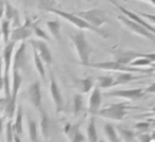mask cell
<instances>
[{"label": "cell", "mask_w": 155, "mask_h": 142, "mask_svg": "<svg viewBox=\"0 0 155 142\" xmlns=\"http://www.w3.org/2000/svg\"><path fill=\"white\" fill-rule=\"evenodd\" d=\"M70 40L80 64L83 65V66H87V64L89 63V58H91L93 49H91V45L87 40L85 31L78 30L75 32H71Z\"/></svg>", "instance_id": "1"}, {"label": "cell", "mask_w": 155, "mask_h": 142, "mask_svg": "<svg viewBox=\"0 0 155 142\" xmlns=\"http://www.w3.org/2000/svg\"><path fill=\"white\" fill-rule=\"evenodd\" d=\"M49 13L55 14L58 17H61L62 19L68 21L70 24H72L73 27L78 29V30H84V31H91V32L96 33L99 36L103 37V38H107L108 34L107 32L103 31L101 28H96V27L91 26V24L86 21L85 19H83L81 16H79L78 14H73V13H68L66 11H62V10L58 9H51Z\"/></svg>", "instance_id": "2"}, {"label": "cell", "mask_w": 155, "mask_h": 142, "mask_svg": "<svg viewBox=\"0 0 155 142\" xmlns=\"http://www.w3.org/2000/svg\"><path fill=\"white\" fill-rule=\"evenodd\" d=\"M86 67H91V68L101 69V70H107V71H119V72H150L152 69H144V68H137V67L132 66H125L117 60H106V62H99V63H88Z\"/></svg>", "instance_id": "3"}, {"label": "cell", "mask_w": 155, "mask_h": 142, "mask_svg": "<svg viewBox=\"0 0 155 142\" xmlns=\"http://www.w3.org/2000/svg\"><path fill=\"white\" fill-rule=\"evenodd\" d=\"M117 19L118 21L127 30H129L130 32L134 33V34L138 35V36H141L146 39H149V40L155 43V34L152 33L151 31H149L148 29H146L144 27H142L141 24H139L138 22H136L135 20L131 19L130 17L125 16L124 14H119L117 16Z\"/></svg>", "instance_id": "4"}, {"label": "cell", "mask_w": 155, "mask_h": 142, "mask_svg": "<svg viewBox=\"0 0 155 142\" xmlns=\"http://www.w3.org/2000/svg\"><path fill=\"white\" fill-rule=\"evenodd\" d=\"M129 107V104L127 103L110 104L106 107L100 109L97 116L113 121H122L124 117L127 116V109Z\"/></svg>", "instance_id": "5"}, {"label": "cell", "mask_w": 155, "mask_h": 142, "mask_svg": "<svg viewBox=\"0 0 155 142\" xmlns=\"http://www.w3.org/2000/svg\"><path fill=\"white\" fill-rule=\"evenodd\" d=\"M79 16L86 20L88 24L91 26L96 27V28H101L102 26L108 22V18L106 15L105 11L99 8H95V9H89L86 11H81L77 13Z\"/></svg>", "instance_id": "6"}, {"label": "cell", "mask_w": 155, "mask_h": 142, "mask_svg": "<svg viewBox=\"0 0 155 142\" xmlns=\"http://www.w3.org/2000/svg\"><path fill=\"white\" fill-rule=\"evenodd\" d=\"M34 24L30 18H27L25 20L24 24H21L19 27L12 29V34H11V41L14 43H21V41H26L31 35L34 33Z\"/></svg>", "instance_id": "7"}, {"label": "cell", "mask_w": 155, "mask_h": 142, "mask_svg": "<svg viewBox=\"0 0 155 142\" xmlns=\"http://www.w3.org/2000/svg\"><path fill=\"white\" fill-rule=\"evenodd\" d=\"M27 98H28L29 102L34 106V108L38 112H41L45 110L43 107L41 83L38 81H34L28 86V88H27Z\"/></svg>", "instance_id": "8"}, {"label": "cell", "mask_w": 155, "mask_h": 142, "mask_svg": "<svg viewBox=\"0 0 155 142\" xmlns=\"http://www.w3.org/2000/svg\"><path fill=\"white\" fill-rule=\"evenodd\" d=\"M112 54L115 60H117V62L122 65H125V66H130V64H131L134 60L144 55V53H139V52L133 51V50L121 49V48L113 49Z\"/></svg>", "instance_id": "9"}, {"label": "cell", "mask_w": 155, "mask_h": 142, "mask_svg": "<svg viewBox=\"0 0 155 142\" xmlns=\"http://www.w3.org/2000/svg\"><path fill=\"white\" fill-rule=\"evenodd\" d=\"M146 91L144 89L141 88H134V89H121V90H113L110 92L104 93L106 97H112V98H120V99H125L129 101H133V100H139L146 95Z\"/></svg>", "instance_id": "10"}, {"label": "cell", "mask_w": 155, "mask_h": 142, "mask_svg": "<svg viewBox=\"0 0 155 142\" xmlns=\"http://www.w3.org/2000/svg\"><path fill=\"white\" fill-rule=\"evenodd\" d=\"M49 92L51 95V99L53 101V104L55 106L56 114H60L64 107V99H63L62 92H61L58 85L56 83V80L53 74H50V86H49Z\"/></svg>", "instance_id": "11"}, {"label": "cell", "mask_w": 155, "mask_h": 142, "mask_svg": "<svg viewBox=\"0 0 155 142\" xmlns=\"http://www.w3.org/2000/svg\"><path fill=\"white\" fill-rule=\"evenodd\" d=\"M15 44L16 43H14V41H10L9 44L5 45V48H3V51H2V60H3L2 76H9L10 70L12 69Z\"/></svg>", "instance_id": "12"}, {"label": "cell", "mask_w": 155, "mask_h": 142, "mask_svg": "<svg viewBox=\"0 0 155 142\" xmlns=\"http://www.w3.org/2000/svg\"><path fill=\"white\" fill-rule=\"evenodd\" d=\"M116 5L117 8L119 9V11L121 12L122 14H124L125 16H127V17H130L131 19H133V20H135L136 22H138L139 24H141L142 27H144L146 29H148L149 31H151L152 33H154L155 34V28H154V24H152L151 22H149L148 20L146 19V18H143L141 16L140 17V15L138 13H135V12H133V11H131V10H127V9H125L124 7H122V5H118V3H116Z\"/></svg>", "instance_id": "13"}, {"label": "cell", "mask_w": 155, "mask_h": 142, "mask_svg": "<svg viewBox=\"0 0 155 142\" xmlns=\"http://www.w3.org/2000/svg\"><path fill=\"white\" fill-rule=\"evenodd\" d=\"M30 44L32 47H34L37 50L38 54L41 55V57L43 58L44 63L47 66H50L53 62V57H52V53L50 51L49 47L47 46L45 40H30Z\"/></svg>", "instance_id": "14"}, {"label": "cell", "mask_w": 155, "mask_h": 142, "mask_svg": "<svg viewBox=\"0 0 155 142\" xmlns=\"http://www.w3.org/2000/svg\"><path fill=\"white\" fill-rule=\"evenodd\" d=\"M102 103V93L99 86L94 87L88 100V111L91 115H97Z\"/></svg>", "instance_id": "15"}, {"label": "cell", "mask_w": 155, "mask_h": 142, "mask_svg": "<svg viewBox=\"0 0 155 142\" xmlns=\"http://www.w3.org/2000/svg\"><path fill=\"white\" fill-rule=\"evenodd\" d=\"M26 50H27L26 41H21L19 47L17 48V50L14 52L12 69L21 70V69L25 68V66H26Z\"/></svg>", "instance_id": "16"}, {"label": "cell", "mask_w": 155, "mask_h": 142, "mask_svg": "<svg viewBox=\"0 0 155 142\" xmlns=\"http://www.w3.org/2000/svg\"><path fill=\"white\" fill-rule=\"evenodd\" d=\"M64 133L67 137L69 138L70 142H84L85 137L82 133H81L79 125H71V124H66V126L64 127Z\"/></svg>", "instance_id": "17"}, {"label": "cell", "mask_w": 155, "mask_h": 142, "mask_svg": "<svg viewBox=\"0 0 155 142\" xmlns=\"http://www.w3.org/2000/svg\"><path fill=\"white\" fill-rule=\"evenodd\" d=\"M32 52H33V62H34V66L36 68V71L38 76H41V79L43 81H45L46 79V70H45V63H44L43 58L41 57V55L38 54L37 50L34 47H32Z\"/></svg>", "instance_id": "18"}, {"label": "cell", "mask_w": 155, "mask_h": 142, "mask_svg": "<svg viewBox=\"0 0 155 142\" xmlns=\"http://www.w3.org/2000/svg\"><path fill=\"white\" fill-rule=\"evenodd\" d=\"M74 85L82 93H88L91 89H94V79L88 76L86 79H74Z\"/></svg>", "instance_id": "19"}, {"label": "cell", "mask_w": 155, "mask_h": 142, "mask_svg": "<svg viewBox=\"0 0 155 142\" xmlns=\"http://www.w3.org/2000/svg\"><path fill=\"white\" fill-rule=\"evenodd\" d=\"M86 137L87 142H98V133H97V127H96V120L94 117L89 119V122L86 126Z\"/></svg>", "instance_id": "20"}, {"label": "cell", "mask_w": 155, "mask_h": 142, "mask_svg": "<svg viewBox=\"0 0 155 142\" xmlns=\"http://www.w3.org/2000/svg\"><path fill=\"white\" fill-rule=\"evenodd\" d=\"M12 24L9 19L2 18L1 21V33H2V40L3 45H7L11 41V34H12Z\"/></svg>", "instance_id": "21"}, {"label": "cell", "mask_w": 155, "mask_h": 142, "mask_svg": "<svg viewBox=\"0 0 155 142\" xmlns=\"http://www.w3.org/2000/svg\"><path fill=\"white\" fill-rule=\"evenodd\" d=\"M48 31L55 40L61 39V22L58 20H48L46 22Z\"/></svg>", "instance_id": "22"}, {"label": "cell", "mask_w": 155, "mask_h": 142, "mask_svg": "<svg viewBox=\"0 0 155 142\" xmlns=\"http://www.w3.org/2000/svg\"><path fill=\"white\" fill-rule=\"evenodd\" d=\"M140 76H134L133 72H120L118 76L115 78V83H114V87L118 86V85H124L127 83L132 82L134 80H137Z\"/></svg>", "instance_id": "23"}, {"label": "cell", "mask_w": 155, "mask_h": 142, "mask_svg": "<svg viewBox=\"0 0 155 142\" xmlns=\"http://www.w3.org/2000/svg\"><path fill=\"white\" fill-rule=\"evenodd\" d=\"M22 117H24V114H22V106L18 105L17 109H16L15 116H14V122H13V128L15 134L17 135H21L22 134Z\"/></svg>", "instance_id": "24"}, {"label": "cell", "mask_w": 155, "mask_h": 142, "mask_svg": "<svg viewBox=\"0 0 155 142\" xmlns=\"http://www.w3.org/2000/svg\"><path fill=\"white\" fill-rule=\"evenodd\" d=\"M103 131L105 134L106 138L108 139V142H119V136H118V131L117 128H115L114 125L110 124V123H106L103 126Z\"/></svg>", "instance_id": "25"}, {"label": "cell", "mask_w": 155, "mask_h": 142, "mask_svg": "<svg viewBox=\"0 0 155 142\" xmlns=\"http://www.w3.org/2000/svg\"><path fill=\"white\" fill-rule=\"evenodd\" d=\"M117 131L119 134V137L123 142H134L136 139V134L135 131L127 129L125 127L118 126L117 127Z\"/></svg>", "instance_id": "26"}, {"label": "cell", "mask_w": 155, "mask_h": 142, "mask_svg": "<svg viewBox=\"0 0 155 142\" xmlns=\"http://www.w3.org/2000/svg\"><path fill=\"white\" fill-rule=\"evenodd\" d=\"M38 125L33 119L28 117V131H29V139L30 142H39L38 141Z\"/></svg>", "instance_id": "27"}, {"label": "cell", "mask_w": 155, "mask_h": 142, "mask_svg": "<svg viewBox=\"0 0 155 142\" xmlns=\"http://www.w3.org/2000/svg\"><path fill=\"white\" fill-rule=\"evenodd\" d=\"M97 86H99L102 89H107L110 87H114L115 78L110 76H98L97 79Z\"/></svg>", "instance_id": "28"}, {"label": "cell", "mask_w": 155, "mask_h": 142, "mask_svg": "<svg viewBox=\"0 0 155 142\" xmlns=\"http://www.w3.org/2000/svg\"><path fill=\"white\" fill-rule=\"evenodd\" d=\"M41 115V135L45 139H48L49 137V118H48L47 114L46 111L39 112Z\"/></svg>", "instance_id": "29"}, {"label": "cell", "mask_w": 155, "mask_h": 142, "mask_svg": "<svg viewBox=\"0 0 155 142\" xmlns=\"http://www.w3.org/2000/svg\"><path fill=\"white\" fill-rule=\"evenodd\" d=\"M83 102H84V99H83L82 95H80V93L74 95V97H73V116L74 117L79 116L80 112L83 110V108H84Z\"/></svg>", "instance_id": "30"}, {"label": "cell", "mask_w": 155, "mask_h": 142, "mask_svg": "<svg viewBox=\"0 0 155 142\" xmlns=\"http://www.w3.org/2000/svg\"><path fill=\"white\" fill-rule=\"evenodd\" d=\"M153 65V60L151 58H149L147 56V54H144L143 56H140V57L136 58L134 60L133 62L130 64V66L132 67H137V68H142V67H148V66H151Z\"/></svg>", "instance_id": "31"}, {"label": "cell", "mask_w": 155, "mask_h": 142, "mask_svg": "<svg viewBox=\"0 0 155 142\" xmlns=\"http://www.w3.org/2000/svg\"><path fill=\"white\" fill-rule=\"evenodd\" d=\"M56 0H37V9L44 12H50L51 9H54Z\"/></svg>", "instance_id": "32"}, {"label": "cell", "mask_w": 155, "mask_h": 142, "mask_svg": "<svg viewBox=\"0 0 155 142\" xmlns=\"http://www.w3.org/2000/svg\"><path fill=\"white\" fill-rule=\"evenodd\" d=\"M5 139L7 142H14V136H15V131L13 128V122H12V119H9L8 122L5 123Z\"/></svg>", "instance_id": "33"}, {"label": "cell", "mask_w": 155, "mask_h": 142, "mask_svg": "<svg viewBox=\"0 0 155 142\" xmlns=\"http://www.w3.org/2000/svg\"><path fill=\"white\" fill-rule=\"evenodd\" d=\"M33 30H34V34L36 35V37H38V38L43 39V40H45V41H49L50 39H51L49 35H48L47 33L43 30V29L39 28L36 24H34V28H33Z\"/></svg>", "instance_id": "34"}, {"label": "cell", "mask_w": 155, "mask_h": 142, "mask_svg": "<svg viewBox=\"0 0 155 142\" xmlns=\"http://www.w3.org/2000/svg\"><path fill=\"white\" fill-rule=\"evenodd\" d=\"M135 128L137 129V131H139V133H148L149 129L152 128V127H151V123L148 121V122L137 123V124L135 125Z\"/></svg>", "instance_id": "35"}, {"label": "cell", "mask_w": 155, "mask_h": 142, "mask_svg": "<svg viewBox=\"0 0 155 142\" xmlns=\"http://www.w3.org/2000/svg\"><path fill=\"white\" fill-rule=\"evenodd\" d=\"M153 138L151 134L148 133H140L137 136V142H152Z\"/></svg>", "instance_id": "36"}, {"label": "cell", "mask_w": 155, "mask_h": 142, "mask_svg": "<svg viewBox=\"0 0 155 142\" xmlns=\"http://www.w3.org/2000/svg\"><path fill=\"white\" fill-rule=\"evenodd\" d=\"M140 16H142L143 18H146L147 20H148L149 22H151L152 24H155V15H153V14H149V13H138Z\"/></svg>", "instance_id": "37"}, {"label": "cell", "mask_w": 155, "mask_h": 142, "mask_svg": "<svg viewBox=\"0 0 155 142\" xmlns=\"http://www.w3.org/2000/svg\"><path fill=\"white\" fill-rule=\"evenodd\" d=\"M146 92H149V93H155V83H153L152 85L148 86L146 89H144Z\"/></svg>", "instance_id": "38"}, {"label": "cell", "mask_w": 155, "mask_h": 142, "mask_svg": "<svg viewBox=\"0 0 155 142\" xmlns=\"http://www.w3.org/2000/svg\"><path fill=\"white\" fill-rule=\"evenodd\" d=\"M14 142H21V140H20V138H19V135H17V134H15V136H14Z\"/></svg>", "instance_id": "39"}, {"label": "cell", "mask_w": 155, "mask_h": 142, "mask_svg": "<svg viewBox=\"0 0 155 142\" xmlns=\"http://www.w3.org/2000/svg\"><path fill=\"white\" fill-rule=\"evenodd\" d=\"M149 122L151 123V127L155 129V119H152V120H149Z\"/></svg>", "instance_id": "40"}, {"label": "cell", "mask_w": 155, "mask_h": 142, "mask_svg": "<svg viewBox=\"0 0 155 142\" xmlns=\"http://www.w3.org/2000/svg\"><path fill=\"white\" fill-rule=\"evenodd\" d=\"M147 1H148V2H150L151 5H154V7H155V0H147Z\"/></svg>", "instance_id": "41"}, {"label": "cell", "mask_w": 155, "mask_h": 142, "mask_svg": "<svg viewBox=\"0 0 155 142\" xmlns=\"http://www.w3.org/2000/svg\"><path fill=\"white\" fill-rule=\"evenodd\" d=\"M106 1H107V2H110V3H112V5H114L117 3L116 1H114V0H106Z\"/></svg>", "instance_id": "42"}, {"label": "cell", "mask_w": 155, "mask_h": 142, "mask_svg": "<svg viewBox=\"0 0 155 142\" xmlns=\"http://www.w3.org/2000/svg\"><path fill=\"white\" fill-rule=\"evenodd\" d=\"M151 135H152L153 141H155V131H152V134H151Z\"/></svg>", "instance_id": "43"}, {"label": "cell", "mask_w": 155, "mask_h": 142, "mask_svg": "<svg viewBox=\"0 0 155 142\" xmlns=\"http://www.w3.org/2000/svg\"><path fill=\"white\" fill-rule=\"evenodd\" d=\"M56 1H58V2H63V1H65V0H56Z\"/></svg>", "instance_id": "44"}, {"label": "cell", "mask_w": 155, "mask_h": 142, "mask_svg": "<svg viewBox=\"0 0 155 142\" xmlns=\"http://www.w3.org/2000/svg\"><path fill=\"white\" fill-rule=\"evenodd\" d=\"M98 142H105V141H104V140H99Z\"/></svg>", "instance_id": "45"}, {"label": "cell", "mask_w": 155, "mask_h": 142, "mask_svg": "<svg viewBox=\"0 0 155 142\" xmlns=\"http://www.w3.org/2000/svg\"><path fill=\"white\" fill-rule=\"evenodd\" d=\"M154 142H155V141H154Z\"/></svg>", "instance_id": "46"}]
</instances>
